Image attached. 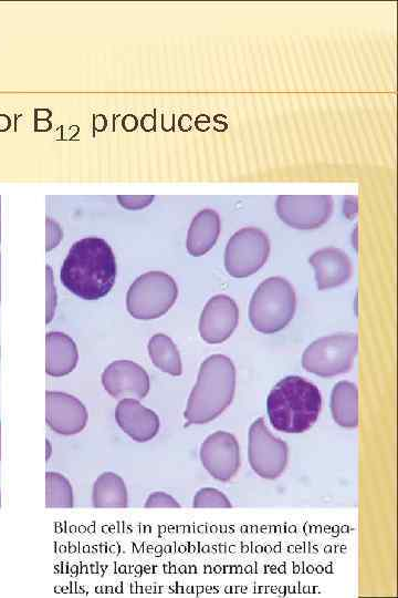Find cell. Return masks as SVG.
<instances>
[{
    "label": "cell",
    "mask_w": 398,
    "mask_h": 598,
    "mask_svg": "<svg viewBox=\"0 0 398 598\" xmlns=\"http://www.w3.org/2000/svg\"><path fill=\"white\" fill-rule=\"evenodd\" d=\"M116 260L111 246L102 238L86 237L71 247L60 278L64 287L85 300L106 296L116 279Z\"/></svg>",
    "instance_id": "cell-1"
},
{
    "label": "cell",
    "mask_w": 398,
    "mask_h": 598,
    "mask_svg": "<svg viewBox=\"0 0 398 598\" xmlns=\"http://www.w3.org/2000/svg\"><path fill=\"white\" fill-rule=\"evenodd\" d=\"M235 368L223 354L208 357L188 398L185 419L188 424H206L219 416L232 402Z\"/></svg>",
    "instance_id": "cell-2"
},
{
    "label": "cell",
    "mask_w": 398,
    "mask_h": 598,
    "mask_svg": "<svg viewBox=\"0 0 398 598\" xmlns=\"http://www.w3.org/2000/svg\"><path fill=\"white\" fill-rule=\"evenodd\" d=\"M322 408L318 388L298 375L279 381L266 400V411L274 429L302 433L317 420Z\"/></svg>",
    "instance_id": "cell-3"
},
{
    "label": "cell",
    "mask_w": 398,
    "mask_h": 598,
    "mask_svg": "<svg viewBox=\"0 0 398 598\" xmlns=\"http://www.w3.org/2000/svg\"><path fill=\"white\" fill-rule=\"evenodd\" d=\"M295 307L292 285L282 277H270L259 285L251 298L250 322L259 332H277L292 320Z\"/></svg>",
    "instance_id": "cell-4"
},
{
    "label": "cell",
    "mask_w": 398,
    "mask_h": 598,
    "mask_svg": "<svg viewBox=\"0 0 398 598\" xmlns=\"http://www.w3.org/2000/svg\"><path fill=\"white\" fill-rule=\"evenodd\" d=\"M177 296V283L169 275L148 271L130 285L126 295V307L136 319H156L172 307Z\"/></svg>",
    "instance_id": "cell-5"
},
{
    "label": "cell",
    "mask_w": 398,
    "mask_h": 598,
    "mask_svg": "<svg viewBox=\"0 0 398 598\" xmlns=\"http://www.w3.org/2000/svg\"><path fill=\"white\" fill-rule=\"evenodd\" d=\"M355 333H338L312 342L302 355L303 368L316 375L331 378L348 372L357 352Z\"/></svg>",
    "instance_id": "cell-6"
},
{
    "label": "cell",
    "mask_w": 398,
    "mask_h": 598,
    "mask_svg": "<svg viewBox=\"0 0 398 598\" xmlns=\"http://www.w3.org/2000/svg\"><path fill=\"white\" fill-rule=\"evenodd\" d=\"M270 252L268 236L259 228H242L228 241L224 266L229 275L245 278L256 272Z\"/></svg>",
    "instance_id": "cell-7"
},
{
    "label": "cell",
    "mask_w": 398,
    "mask_h": 598,
    "mask_svg": "<svg viewBox=\"0 0 398 598\" xmlns=\"http://www.w3.org/2000/svg\"><path fill=\"white\" fill-rule=\"evenodd\" d=\"M248 452L252 470L263 478L274 480L286 467L287 445L270 432L263 417L256 419L250 426Z\"/></svg>",
    "instance_id": "cell-8"
},
{
    "label": "cell",
    "mask_w": 398,
    "mask_h": 598,
    "mask_svg": "<svg viewBox=\"0 0 398 598\" xmlns=\"http://www.w3.org/2000/svg\"><path fill=\"white\" fill-rule=\"evenodd\" d=\"M332 210L333 199L326 195H282L276 199V213L281 220L297 229L322 226Z\"/></svg>",
    "instance_id": "cell-9"
},
{
    "label": "cell",
    "mask_w": 398,
    "mask_h": 598,
    "mask_svg": "<svg viewBox=\"0 0 398 598\" xmlns=\"http://www.w3.org/2000/svg\"><path fill=\"white\" fill-rule=\"evenodd\" d=\"M200 461L216 480H231L240 467V447L235 437L226 431L210 434L200 446Z\"/></svg>",
    "instance_id": "cell-10"
},
{
    "label": "cell",
    "mask_w": 398,
    "mask_h": 598,
    "mask_svg": "<svg viewBox=\"0 0 398 598\" xmlns=\"http://www.w3.org/2000/svg\"><path fill=\"white\" fill-rule=\"evenodd\" d=\"M102 384L114 399H144L150 389L146 370L130 360H116L102 373Z\"/></svg>",
    "instance_id": "cell-11"
},
{
    "label": "cell",
    "mask_w": 398,
    "mask_h": 598,
    "mask_svg": "<svg viewBox=\"0 0 398 598\" xmlns=\"http://www.w3.org/2000/svg\"><path fill=\"white\" fill-rule=\"evenodd\" d=\"M87 420V410L77 398L66 392L46 391L45 422L53 432L75 435L85 429Z\"/></svg>",
    "instance_id": "cell-12"
},
{
    "label": "cell",
    "mask_w": 398,
    "mask_h": 598,
    "mask_svg": "<svg viewBox=\"0 0 398 598\" xmlns=\"http://www.w3.org/2000/svg\"><path fill=\"white\" fill-rule=\"evenodd\" d=\"M239 310L234 300L226 295H217L206 303L199 320V332L208 343L226 341L234 331Z\"/></svg>",
    "instance_id": "cell-13"
},
{
    "label": "cell",
    "mask_w": 398,
    "mask_h": 598,
    "mask_svg": "<svg viewBox=\"0 0 398 598\" xmlns=\"http://www.w3.org/2000/svg\"><path fill=\"white\" fill-rule=\"evenodd\" d=\"M115 420L133 441L145 443L154 439L160 427L158 415L137 399H122L115 409Z\"/></svg>",
    "instance_id": "cell-14"
},
{
    "label": "cell",
    "mask_w": 398,
    "mask_h": 598,
    "mask_svg": "<svg viewBox=\"0 0 398 598\" xmlns=\"http://www.w3.org/2000/svg\"><path fill=\"white\" fill-rule=\"evenodd\" d=\"M308 262L315 271L318 290L332 289L348 281L352 276V262L341 249L328 247L314 252Z\"/></svg>",
    "instance_id": "cell-15"
},
{
    "label": "cell",
    "mask_w": 398,
    "mask_h": 598,
    "mask_svg": "<svg viewBox=\"0 0 398 598\" xmlns=\"http://www.w3.org/2000/svg\"><path fill=\"white\" fill-rule=\"evenodd\" d=\"M78 361L75 342L60 331L48 332L45 337V371L51 377H63L71 373Z\"/></svg>",
    "instance_id": "cell-16"
},
{
    "label": "cell",
    "mask_w": 398,
    "mask_h": 598,
    "mask_svg": "<svg viewBox=\"0 0 398 598\" xmlns=\"http://www.w3.org/2000/svg\"><path fill=\"white\" fill-rule=\"evenodd\" d=\"M220 233L219 215L212 209L200 210L192 219L187 235V249L191 256L208 252Z\"/></svg>",
    "instance_id": "cell-17"
},
{
    "label": "cell",
    "mask_w": 398,
    "mask_h": 598,
    "mask_svg": "<svg viewBox=\"0 0 398 598\" xmlns=\"http://www.w3.org/2000/svg\"><path fill=\"white\" fill-rule=\"evenodd\" d=\"M92 504L96 508H124L128 505V492L124 480L114 472H104L95 480Z\"/></svg>",
    "instance_id": "cell-18"
},
{
    "label": "cell",
    "mask_w": 398,
    "mask_h": 598,
    "mask_svg": "<svg viewBox=\"0 0 398 598\" xmlns=\"http://www.w3.org/2000/svg\"><path fill=\"white\" fill-rule=\"evenodd\" d=\"M331 412L334 421L343 427L358 425V391L354 383L339 381L331 395Z\"/></svg>",
    "instance_id": "cell-19"
},
{
    "label": "cell",
    "mask_w": 398,
    "mask_h": 598,
    "mask_svg": "<svg viewBox=\"0 0 398 598\" xmlns=\"http://www.w3.org/2000/svg\"><path fill=\"white\" fill-rule=\"evenodd\" d=\"M148 354L157 369L174 377L181 374L180 354L168 336L164 333L154 334L148 342Z\"/></svg>",
    "instance_id": "cell-20"
},
{
    "label": "cell",
    "mask_w": 398,
    "mask_h": 598,
    "mask_svg": "<svg viewBox=\"0 0 398 598\" xmlns=\"http://www.w3.org/2000/svg\"><path fill=\"white\" fill-rule=\"evenodd\" d=\"M74 495L71 482L59 472L45 473V506L48 508H71Z\"/></svg>",
    "instance_id": "cell-21"
},
{
    "label": "cell",
    "mask_w": 398,
    "mask_h": 598,
    "mask_svg": "<svg viewBox=\"0 0 398 598\" xmlns=\"http://www.w3.org/2000/svg\"><path fill=\"white\" fill-rule=\"evenodd\" d=\"M192 506L196 508H229L231 507V503L221 491L212 487H203L196 493Z\"/></svg>",
    "instance_id": "cell-22"
},
{
    "label": "cell",
    "mask_w": 398,
    "mask_h": 598,
    "mask_svg": "<svg viewBox=\"0 0 398 598\" xmlns=\"http://www.w3.org/2000/svg\"><path fill=\"white\" fill-rule=\"evenodd\" d=\"M144 506L146 508H177L180 504L171 495L158 491L147 497Z\"/></svg>",
    "instance_id": "cell-23"
},
{
    "label": "cell",
    "mask_w": 398,
    "mask_h": 598,
    "mask_svg": "<svg viewBox=\"0 0 398 598\" xmlns=\"http://www.w3.org/2000/svg\"><path fill=\"white\" fill-rule=\"evenodd\" d=\"M119 204L128 209H139L151 203L154 196H118Z\"/></svg>",
    "instance_id": "cell-24"
},
{
    "label": "cell",
    "mask_w": 398,
    "mask_h": 598,
    "mask_svg": "<svg viewBox=\"0 0 398 598\" xmlns=\"http://www.w3.org/2000/svg\"><path fill=\"white\" fill-rule=\"evenodd\" d=\"M46 322H50L55 307V291L51 278V268L46 266Z\"/></svg>",
    "instance_id": "cell-25"
},
{
    "label": "cell",
    "mask_w": 398,
    "mask_h": 598,
    "mask_svg": "<svg viewBox=\"0 0 398 598\" xmlns=\"http://www.w3.org/2000/svg\"><path fill=\"white\" fill-rule=\"evenodd\" d=\"M357 213V200L356 197H347L344 200V214L352 218Z\"/></svg>",
    "instance_id": "cell-26"
},
{
    "label": "cell",
    "mask_w": 398,
    "mask_h": 598,
    "mask_svg": "<svg viewBox=\"0 0 398 598\" xmlns=\"http://www.w3.org/2000/svg\"><path fill=\"white\" fill-rule=\"evenodd\" d=\"M45 445H46V460H49L50 456H51V452H52V446H51V443L49 442V440H46Z\"/></svg>",
    "instance_id": "cell-27"
},
{
    "label": "cell",
    "mask_w": 398,
    "mask_h": 598,
    "mask_svg": "<svg viewBox=\"0 0 398 598\" xmlns=\"http://www.w3.org/2000/svg\"><path fill=\"white\" fill-rule=\"evenodd\" d=\"M0 432H1V424H0ZM0 439H1V433H0ZM0 457H1V441H0Z\"/></svg>",
    "instance_id": "cell-28"
},
{
    "label": "cell",
    "mask_w": 398,
    "mask_h": 598,
    "mask_svg": "<svg viewBox=\"0 0 398 598\" xmlns=\"http://www.w3.org/2000/svg\"><path fill=\"white\" fill-rule=\"evenodd\" d=\"M0 507H1V492H0Z\"/></svg>",
    "instance_id": "cell-29"
},
{
    "label": "cell",
    "mask_w": 398,
    "mask_h": 598,
    "mask_svg": "<svg viewBox=\"0 0 398 598\" xmlns=\"http://www.w3.org/2000/svg\"><path fill=\"white\" fill-rule=\"evenodd\" d=\"M0 288H1V285H0ZM0 297H1V289H0Z\"/></svg>",
    "instance_id": "cell-30"
}]
</instances>
